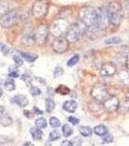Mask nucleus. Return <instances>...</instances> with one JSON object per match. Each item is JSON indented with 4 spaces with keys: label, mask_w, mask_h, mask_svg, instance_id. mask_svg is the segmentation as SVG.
<instances>
[{
    "label": "nucleus",
    "mask_w": 129,
    "mask_h": 146,
    "mask_svg": "<svg viewBox=\"0 0 129 146\" xmlns=\"http://www.w3.org/2000/svg\"><path fill=\"white\" fill-rule=\"evenodd\" d=\"M72 133H73V129L70 126L69 124H65L62 126V135L65 136V137H68V136H71Z\"/></svg>",
    "instance_id": "obj_22"
},
{
    "label": "nucleus",
    "mask_w": 129,
    "mask_h": 146,
    "mask_svg": "<svg viewBox=\"0 0 129 146\" xmlns=\"http://www.w3.org/2000/svg\"><path fill=\"white\" fill-rule=\"evenodd\" d=\"M116 73V66L112 62H107L101 65L100 74L104 77H111Z\"/></svg>",
    "instance_id": "obj_13"
},
{
    "label": "nucleus",
    "mask_w": 129,
    "mask_h": 146,
    "mask_svg": "<svg viewBox=\"0 0 129 146\" xmlns=\"http://www.w3.org/2000/svg\"><path fill=\"white\" fill-rule=\"evenodd\" d=\"M49 11L48 0H36L31 9L32 16L37 20H42L47 16Z\"/></svg>",
    "instance_id": "obj_3"
},
{
    "label": "nucleus",
    "mask_w": 129,
    "mask_h": 146,
    "mask_svg": "<svg viewBox=\"0 0 129 146\" xmlns=\"http://www.w3.org/2000/svg\"><path fill=\"white\" fill-rule=\"evenodd\" d=\"M2 94H3V92H2V89L0 88V98L2 96Z\"/></svg>",
    "instance_id": "obj_45"
},
{
    "label": "nucleus",
    "mask_w": 129,
    "mask_h": 146,
    "mask_svg": "<svg viewBox=\"0 0 129 146\" xmlns=\"http://www.w3.org/2000/svg\"><path fill=\"white\" fill-rule=\"evenodd\" d=\"M118 79L123 83H126L129 80V74L126 71H120L118 74Z\"/></svg>",
    "instance_id": "obj_29"
},
{
    "label": "nucleus",
    "mask_w": 129,
    "mask_h": 146,
    "mask_svg": "<svg viewBox=\"0 0 129 146\" xmlns=\"http://www.w3.org/2000/svg\"><path fill=\"white\" fill-rule=\"evenodd\" d=\"M62 108L65 110L66 112L69 113H74L78 108V103L77 101H75L73 100H66L62 105Z\"/></svg>",
    "instance_id": "obj_15"
},
{
    "label": "nucleus",
    "mask_w": 129,
    "mask_h": 146,
    "mask_svg": "<svg viewBox=\"0 0 129 146\" xmlns=\"http://www.w3.org/2000/svg\"><path fill=\"white\" fill-rule=\"evenodd\" d=\"M126 67H127V69L129 70V56H127V60H126Z\"/></svg>",
    "instance_id": "obj_44"
},
{
    "label": "nucleus",
    "mask_w": 129,
    "mask_h": 146,
    "mask_svg": "<svg viewBox=\"0 0 129 146\" xmlns=\"http://www.w3.org/2000/svg\"><path fill=\"white\" fill-rule=\"evenodd\" d=\"M11 100H12V102L16 103V104H18V106H20V107L27 106L28 103H29L28 98H26V96H24V95H17L14 96Z\"/></svg>",
    "instance_id": "obj_14"
},
{
    "label": "nucleus",
    "mask_w": 129,
    "mask_h": 146,
    "mask_svg": "<svg viewBox=\"0 0 129 146\" xmlns=\"http://www.w3.org/2000/svg\"><path fill=\"white\" fill-rule=\"evenodd\" d=\"M113 140H114L113 135L107 133L106 135H104V138H103V143H104V144H107V143H112Z\"/></svg>",
    "instance_id": "obj_34"
},
{
    "label": "nucleus",
    "mask_w": 129,
    "mask_h": 146,
    "mask_svg": "<svg viewBox=\"0 0 129 146\" xmlns=\"http://www.w3.org/2000/svg\"><path fill=\"white\" fill-rule=\"evenodd\" d=\"M4 111H5V109H4V107L2 106V105H0V114H3Z\"/></svg>",
    "instance_id": "obj_43"
},
{
    "label": "nucleus",
    "mask_w": 129,
    "mask_h": 146,
    "mask_svg": "<svg viewBox=\"0 0 129 146\" xmlns=\"http://www.w3.org/2000/svg\"><path fill=\"white\" fill-rule=\"evenodd\" d=\"M107 10L104 7L96 9V27L99 30H104L108 27L109 25Z\"/></svg>",
    "instance_id": "obj_9"
},
{
    "label": "nucleus",
    "mask_w": 129,
    "mask_h": 146,
    "mask_svg": "<svg viewBox=\"0 0 129 146\" xmlns=\"http://www.w3.org/2000/svg\"><path fill=\"white\" fill-rule=\"evenodd\" d=\"M0 51L2 52L4 56H7L9 54V48L4 44H0Z\"/></svg>",
    "instance_id": "obj_35"
},
{
    "label": "nucleus",
    "mask_w": 129,
    "mask_h": 146,
    "mask_svg": "<svg viewBox=\"0 0 129 146\" xmlns=\"http://www.w3.org/2000/svg\"><path fill=\"white\" fill-rule=\"evenodd\" d=\"M50 125L53 128H59L60 126H61V123H60V121L58 120L56 117H51V119H50Z\"/></svg>",
    "instance_id": "obj_28"
},
{
    "label": "nucleus",
    "mask_w": 129,
    "mask_h": 146,
    "mask_svg": "<svg viewBox=\"0 0 129 146\" xmlns=\"http://www.w3.org/2000/svg\"><path fill=\"white\" fill-rule=\"evenodd\" d=\"M20 56H22V58L26 60L28 62H33L37 60V58H38V56L35 55V54L25 53V52H22V53H20Z\"/></svg>",
    "instance_id": "obj_20"
},
{
    "label": "nucleus",
    "mask_w": 129,
    "mask_h": 146,
    "mask_svg": "<svg viewBox=\"0 0 129 146\" xmlns=\"http://www.w3.org/2000/svg\"><path fill=\"white\" fill-rule=\"evenodd\" d=\"M9 138L4 135H0V144H8Z\"/></svg>",
    "instance_id": "obj_39"
},
{
    "label": "nucleus",
    "mask_w": 129,
    "mask_h": 146,
    "mask_svg": "<svg viewBox=\"0 0 129 146\" xmlns=\"http://www.w3.org/2000/svg\"><path fill=\"white\" fill-rule=\"evenodd\" d=\"M68 121H69V123H71L73 125H78L80 123V120L78 118H76V117H73V116L69 117V118H68Z\"/></svg>",
    "instance_id": "obj_37"
},
{
    "label": "nucleus",
    "mask_w": 129,
    "mask_h": 146,
    "mask_svg": "<svg viewBox=\"0 0 129 146\" xmlns=\"http://www.w3.org/2000/svg\"><path fill=\"white\" fill-rule=\"evenodd\" d=\"M79 60H80V56L79 55H75V56H72V58H70V60L67 62V65L69 67L74 66L75 64H77V63H78Z\"/></svg>",
    "instance_id": "obj_27"
},
{
    "label": "nucleus",
    "mask_w": 129,
    "mask_h": 146,
    "mask_svg": "<svg viewBox=\"0 0 129 146\" xmlns=\"http://www.w3.org/2000/svg\"><path fill=\"white\" fill-rule=\"evenodd\" d=\"M30 133H31L32 138L35 140H41L43 137V133H42L41 129H39L38 127H33L30 129Z\"/></svg>",
    "instance_id": "obj_18"
},
{
    "label": "nucleus",
    "mask_w": 129,
    "mask_h": 146,
    "mask_svg": "<svg viewBox=\"0 0 129 146\" xmlns=\"http://www.w3.org/2000/svg\"><path fill=\"white\" fill-rule=\"evenodd\" d=\"M69 48V41L66 37L58 36L53 42V50L56 54H63L65 53Z\"/></svg>",
    "instance_id": "obj_10"
},
{
    "label": "nucleus",
    "mask_w": 129,
    "mask_h": 146,
    "mask_svg": "<svg viewBox=\"0 0 129 146\" xmlns=\"http://www.w3.org/2000/svg\"><path fill=\"white\" fill-rule=\"evenodd\" d=\"M126 98H127V100H129V92L127 93V95H126Z\"/></svg>",
    "instance_id": "obj_46"
},
{
    "label": "nucleus",
    "mask_w": 129,
    "mask_h": 146,
    "mask_svg": "<svg viewBox=\"0 0 129 146\" xmlns=\"http://www.w3.org/2000/svg\"><path fill=\"white\" fill-rule=\"evenodd\" d=\"M121 42V39L118 36L115 37H111V38H108L106 41H105V44L107 45H115V44H119Z\"/></svg>",
    "instance_id": "obj_25"
},
{
    "label": "nucleus",
    "mask_w": 129,
    "mask_h": 146,
    "mask_svg": "<svg viewBox=\"0 0 129 146\" xmlns=\"http://www.w3.org/2000/svg\"><path fill=\"white\" fill-rule=\"evenodd\" d=\"M93 133L98 136H104L109 133V129H108L107 127L104 126V125H98V126H96L95 128L93 129Z\"/></svg>",
    "instance_id": "obj_17"
},
{
    "label": "nucleus",
    "mask_w": 129,
    "mask_h": 146,
    "mask_svg": "<svg viewBox=\"0 0 129 146\" xmlns=\"http://www.w3.org/2000/svg\"><path fill=\"white\" fill-rule=\"evenodd\" d=\"M79 17L86 27H96V9H93L91 7H84L79 12Z\"/></svg>",
    "instance_id": "obj_2"
},
{
    "label": "nucleus",
    "mask_w": 129,
    "mask_h": 146,
    "mask_svg": "<svg viewBox=\"0 0 129 146\" xmlns=\"http://www.w3.org/2000/svg\"><path fill=\"white\" fill-rule=\"evenodd\" d=\"M59 137H60V133L58 131H55V129L51 131L50 133V135H49V139H50L51 141L57 140Z\"/></svg>",
    "instance_id": "obj_26"
},
{
    "label": "nucleus",
    "mask_w": 129,
    "mask_h": 146,
    "mask_svg": "<svg viewBox=\"0 0 129 146\" xmlns=\"http://www.w3.org/2000/svg\"><path fill=\"white\" fill-rule=\"evenodd\" d=\"M30 94H31L33 96H39L40 94H41V90H40L39 88H37V87H35V86H32L31 88H30Z\"/></svg>",
    "instance_id": "obj_33"
},
{
    "label": "nucleus",
    "mask_w": 129,
    "mask_h": 146,
    "mask_svg": "<svg viewBox=\"0 0 129 146\" xmlns=\"http://www.w3.org/2000/svg\"><path fill=\"white\" fill-rule=\"evenodd\" d=\"M63 73H64V69L60 66H57L53 70V77H55V78H58V77L62 76Z\"/></svg>",
    "instance_id": "obj_31"
},
{
    "label": "nucleus",
    "mask_w": 129,
    "mask_h": 146,
    "mask_svg": "<svg viewBox=\"0 0 129 146\" xmlns=\"http://www.w3.org/2000/svg\"><path fill=\"white\" fill-rule=\"evenodd\" d=\"M33 110H34V112H35V114H40V115H42V114H43V111H41V110H40V109H38V108H37V107H34L33 108Z\"/></svg>",
    "instance_id": "obj_42"
},
{
    "label": "nucleus",
    "mask_w": 129,
    "mask_h": 146,
    "mask_svg": "<svg viewBox=\"0 0 129 146\" xmlns=\"http://www.w3.org/2000/svg\"><path fill=\"white\" fill-rule=\"evenodd\" d=\"M22 80L27 85L29 83H31V78H30V76H29V75H27V74H23L22 76Z\"/></svg>",
    "instance_id": "obj_36"
},
{
    "label": "nucleus",
    "mask_w": 129,
    "mask_h": 146,
    "mask_svg": "<svg viewBox=\"0 0 129 146\" xmlns=\"http://www.w3.org/2000/svg\"><path fill=\"white\" fill-rule=\"evenodd\" d=\"M35 125H36V127H38L39 129H45L47 127V120L45 118H43V117L38 118L35 121Z\"/></svg>",
    "instance_id": "obj_24"
},
{
    "label": "nucleus",
    "mask_w": 129,
    "mask_h": 146,
    "mask_svg": "<svg viewBox=\"0 0 129 146\" xmlns=\"http://www.w3.org/2000/svg\"><path fill=\"white\" fill-rule=\"evenodd\" d=\"M56 92L59 93V94H61V95H63V96H65V95H67V94L70 93V90H69V88H67L66 86H58V88L56 89Z\"/></svg>",
    "instance_id": "obj_32"
},
{
    "label": "nucleus",
    "mask_w": 129,
    "mask_h": 146,
    "mask_svg": "<svg viewBox=\"0 0 129 146\" xmlns=\"http://www.w3.org/2000/svg\"><path fill=\"white\" fill-rule=\"evenodd\" d=\"M103 106L107 112H115L118 109L119 100L116 96H109L106 100L103 101Z\"/></svg>",
    "instance_id": "obj_12"
},
{
    "label": "nucleus",
    "mask_w": 129,
    "mask_h": 146,
    "mask_svg": "<svg viewBox=\"0 0 129 146\" xmlns=\"http://www.w3.org/2000/svg\"><path fill=\"white\" fill-rule=\"evenodd\" d=\"M69 25H68V22L65 19L59 18L58 20L55 21L51 23V32L53 35H55V37L58 36H63V34H66Z\"/></svg>",
    "instance_id": "obj_4"
},
{
    "label": "nucleus",
    "mask_w": 129,
    "mask_h": 146,
    "mask_svg": "<svg viewBox=\"0 0 129 146\" xmlns=\"http://www.w3.org/2000/svg\"><path fill=\"white\" fill-rule=\"evenodd\" d=\"M72 145H82V140L80 139L79 137H74L73 139L71 140Z\"/></svg>",
    "instance_id": "obj_40"
},
{
    "label": "nucleus",
    "mask_w": 129,
    "mask_h": 146,
    "mask_svg": "<svg viewBox=\"0 0 129 146\" xmlns=\"http://www.w3.org/2000/svg\"><path fill=\"white\" fill-rule=\"evenodd\" d=\"M79 131H80V133H81L82 135L84 136V137H88V136H90L91 135H92V133H93L92 129H91L90 127H88V126L80 127Z\"/></svg>",
    "instance_id": "obj_19"
},
{
    "label": "nucleus",
    "mask_w": 129,
    "mask_h": 146,
    "mask_svg": "<svg viewBox=\"0 0 129 146\" xmlns=\"http://www.w3.org/2000/svg\"><path fill=\"white\" fill-rule=\"evenodd\" d=\"M24 145H32V143H25Z\"/></svg>",
    "instance_id": "obj_48"
},
{
    "label": "nucleus",
    "mask_w": 129,
    "mask_h": 146,
    "mask_svg": "<svg viewBox=\"0 0 129 146\" xmlns=\"http://www.w3.org/2000/svg\"><path fill=\"white\" fill-rule=\"evenodd\" d=\"M18 20V12L16 10H9L5 12L0 17V25L4 28H9L13 27Z\"/></svg>",
    "instance_id": "obj_7"
},
{
    "label": "nucleus",
    "mask_w": 129,
    "mask_h": 146,
    "mask_svg": "<svg viewBox=\"0 0 129 146\" xmlns=\"http://www.w3.org/2000/svg\"><path fill=\"white\" fill-rule=\"evenodd\" d=\"M9 75H10L11 77H13V78H16V77H18V69H12V68H10V72H9Z\"/></svg>",
    "instance_id": "obj_38"
},
{
    "label": "nucleus",
    "mask_w": 129,
    "mask_h": 146,
    "mask_svg": "<svg viewBox=\"0 0 129 146\" xmlns=\"http://www.w3.org/2000/svg\"><path fill=\"white\" fill-rule=\"evenodd\" d=\"M126 4H127L128 8H129V0H126Z\"/></svg>",
    "instance_id": "obj_47"
},
{
    "label": "nucleus",
    "mask_w": 129,
    "mask_h": 146,
    "mask_svg": "<svg viewBox=\"0 0 129 146\" xmlns=\"http://www.w3.org/2000/svg\"><path fill=\"white\" fill-rule=\"evenodd\" d=\"M91 96L93 100H95L98 102H103L109 98V93H108V89L105 85L103 84H96L91 89Z\"/></svg>",
    "instance_id": "obj_5"
},
{
    "label": "nucleus",
    "mask_w": 129,
    "mask_h": 146,
    "mask_svg": "<svg viewBox=\"0 0 129 146\" xmlns=\"http://www.w3.org/2000/svg\"><path fill=\"white\" fill-rule=\"evenodd\" d=\"M22 42L25 45L29 46V45H33L35 43V30L31 27V25H25L22 30Z\"/></svg>",
    "instance_id": "obj_11"
},
{
    "label": "nucleus",
    "mask_w": 129,
    "mask_h": 146,
    "mask_svg": "<svg viewBox=\"0 0 129 146\" xmlns=\"http://www.w3.org/2000/svg\"><path fill=\"white\" fill-rule=\"evenodd\" d=\"M45 106H46V111L48 113H51L55 109V102L51 98H47L45 100Z\"/></svg>",
    "instance_id": "obj_21"
},
{
    "label": "nucleus",
    "mask_w": 129,
    "mask_h": 146,
    "mask_svg": "<svg viewBox=\"0 0 129 146\" xmlns=\"http://www.w3.org/2000/svg\"><path fill=\"white\" fill-rule=\"evenodd\" d=\"M50 29L46 25H39L35 29V43L40 46H43L46 44L48 40Z\"/></svg>",
    "instance_id": "obj_8"
},
{
    "label": "nucleus",
    "mask_w": 129,
    "mask_h": 146,
    "mask_svg": "<svg viewBox=\"0 0 129 146\" xmlns=\"http://www.w3.org/2000/svg\"><path fill=\"white\" fill-rule=\"evenodd\" d=\"M84 27L80 25L79 23H72L66 32V38L68 41L71 42V43H75V42L79 41L83 32H84Z\"/></svg>",
    "instance_id": "obj_6"
},
{
    "label": "nucleus",
    "mask_w": 129,
    "mask_h": 146,
    "mask_svg": "<svg viewBox=\"0 0 129 146\" xmlns=\"http://www.w3.org/2000/svg\"><path fill=\"white\" fill-rule=\"evenodd\" d=\"M13 124V119L8 114H0V125L3 127H10Z\"/></svg>",
    "instance_id": "obj_16"
},
{
    "label": "nucleus",
    "mask_w": 129,
    "mask_h": 146,
    "mask_svg": "<svg viewBox=\"0 0 129 146\" xmlns=\"http://www.w3.org/2000/svg\"><path fill=\"white\" fill-rule=\"evenodd\" d=\"M109 23L112 25H118L123 19V10L120 3L116 1L110 2L106 7Z\"/></svg>",
    "instance_id": "obj_1"
},
{
    "label": "nucleus",
    "mask_w": 129,
    "mask_h": 146,
    "mask_svg": "<svg viewBox=\"0 0 129 146\" xmlns=\"http://www.w3.org/2000/svg\"><path fill=\"white\" fill-rule=\"evenodd\" d=\"M61 145L62 146H71L72 142H71V141H69V140H64V141H62V142H61Z\"/></svg>",
    "instance_id": "obj_41"
},
{
    "label": "nucleus",
    "mask_w": 129,
    "mask_h": 146,
    "mask_svg": "<svg viewBox=\"0 0 129 146\" xmlns=\"http://www.w3.org/2000/svg\"><path fill=\"white\" fill-rule=\"evenodd\" d=\"M4 87L6 88L7 91L12 92L16 89V84H15V82H14L13 79H8L5 83H4Z\"/></svg>",
    "instance_id": "obj_23"
},
{
    "label": "nucleus",
    "mask_w": 129,
    "mask_h": 146,
    "mask_svg": "<svg viewBox=\"0 0 129 146\" xmlns=\"http://www.w3.org/2000/svg\"><path fill=\"white\" fill-rule=\"evenodd\" d=\"M13 60L14 62H15V64L17 65V66H22L23 64V60H22V56H20V55H14L13 56Z\"/></svg>",
    "instance_id": "obj_30"
}]
</instances>
